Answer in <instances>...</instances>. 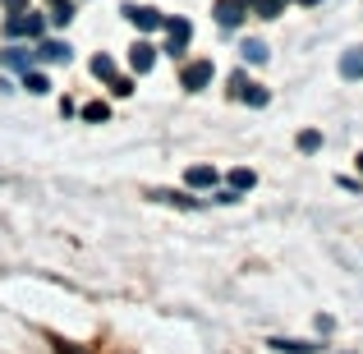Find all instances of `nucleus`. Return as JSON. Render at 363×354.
Masks as SVG:
<instances>
[{
	"label": "nucleus",
	"instance_id": "1",
	"mask_svg": "<svg viewBox=\"0 0 363 354\" xmlns=\"http://www.w3.org/2000/svg\"><path fill=\"white\" fill-rule=\"evenodd\" d=\"M212 74H216V65H212V60H194V65H184L179 83H184L189 92H203L207 83H212Z\"/></svg>",
	"mask_w": 363,
	"mask_h": 354
},
{
	"label": "nucleus",
	"instance_id": "2",
	"mask_svg": "<svg viewBox=\"0 0 363 354\" xmlns=\"http://www.w3.org/2000/svg\"><path fill=\"white\" fill-rule=\"evenodd\" d=\"M124 18H129L133 28H143V33H152V28L166 23V14H161V9H152V5H124Z\"/></svg>",
	"mask_w": 363,
	"mask_h": 354
},
{
	"label": "nucleus",
	"instance_id": "3",
	"mask_svg": "<svg viewBox=\"0 0 363 354\" xmlns=\"http://www.w3.org/2000/svg\"><path fill=\"white\" fill-rule=\"evenodd\" d=\"M161 28H166V51H170V55H179V51L189 46V37H194V28H189V18H166Z\"/></svg>",
	"mask_w": 363,
	"mask_h": 354
},
{
	"label": "nucleus",
	"instance_id": "4",
	"mask_svg": "<svg viewBox=\"0 0 363 354\" xmlns=\"http://www.w3.org/2000/svg\"><path fill=\"white\" fill-rule=\"evenodd\" d=\"M230 92L240 101H248V106H267V88H262V83H248L244 74H235V79H230Z\"/></svg>",
	"mask_w": 363,
	"mask_h": 354
},
{
	"label": "nucleus",
	"instance_id": "5",
	"mask_svg": "<svg viewBox=\"0 0 363 354\" xmlns=\"http://www.w3.org/2000/svg\"><path fill=\"white\" fill-rule=\"evenodd\" d=\"M5 33L9 37H37V33H42V18H37L33 9H18V14L5 23Z\"/></svg>",
	"mask_w": 363,
	"mask_h": 354
},
{
	"label": "nucleus",
	"instance_id": "6",
	"mask_svg": "<svg viewBox=\"0 0 363 354\" xmlns=\"http://www.w3.org/2000/svg\"><path fill=\"white\" fill-rule=\"evenodd\" d=\"M244 9H248V0H221L212 14H216V23H221V28H235L244 18Z\"/></svg>",
	"mask_w": 363,
	"mask_h": 354
},
{
	"label": "nucleus",
	"instance_id": "7",
	"mask_svg": "<svg viewBox=\"0 0 363 354\" xmlns=\"http://www.w3.org/2000/svg\"><path fill=\"white\" fill-rule=\"evenodd\" d=\"M129 65H133V74H147L152 65H157V46H147V42H138L129 51Z\"/></svg>",
	"mask_w": 363,
	"mask_h": 354
},
{
	"label": "nucleus",
	"instance_id": "8",
	"mask_svg": "<svg viewBox=\"0 0 363 354\" xmlns=\"http://www.w3.org/2000/svg\"><path fill=\"white\" fill-rule=\"evenodd\" d=\"M340 74H345V79H363V46L340 55Z\"/></svg>",
	"mask_w": 363,
	"mask_h": 354
},
{
	"label": "nucleus",
	"instance_id": "9",
	"mask_svg": "<svg viewBox=\"0 0 363 354\" xmlns=\"http://www.w3.org/2000/svg\"><path fill=\"white\" fill-rule=\"evenodd\" d=\"M184 179H189L194 189H212V184H216V170H212V166H189Z\"/></svg>",
	"mask_w": 363,
	"mask_h": 354
},
{
	"label": "nucleus",
	"instance_id": "10",
	"mask_svg": "<svg viewBox=\"0 0 363 354\" xmlns=\"http://www.w3.org/2000/svg\"><path fill=\"white\" fill-rule=\"evenodd\" d=\"M37 55L51 60V65H60V60H69V46H65V42H42V46H37Z\"/></svg>",
	"mask_w": 363,
	"mask_h": 354
},
{
	"label": "nucleus",
	"instance_id": "11",
	"mask_svg": "<svg viewBox=\"0 0 363 354\" xmlns=\"http://www.w3.org/2000/svg\"><path fill=\"white\" fill-rule=\"evenodd\" d=\"M253 184H257V175H253V170H248V166L230 170V189H235V194H244V189H253Z\"/></svg>",
	"mask_w": 363,
	"mask_h": 354
},
{
	"label": "nucleus",
	"instance_id": "12",
	"mask_svg": "<svg viewBox=\"0 0 363 354\" xmlns=\"http://www.w3.org/2000/svg\"><path fill=\"white\" fill-rule=\"evenodd\" d=\"M248 5H253L257 18H276V14L285 9V0H248Z\"/></svg>",
	"mask_w": 363,
	"mask_h": 354
},
{
	"label": "nucleus",
	"instance_id": "13",
	"mask_svg": "<svg viewBox=\"0 0 363 354\" xmlns=\"http://www.w3.org/2000/svg\"><path fill=\"white\" fill-rule=\"evenodd\" d=\"M272 350H281V354H313L318 345H308V341H272Z\"/></svg>",
	"mask_w": 363,
	"mask_h": 354
},
{
	"label": "nucleus",
	"instance_id": "14",
	"mask_svg": "<svg viewBox=\"0 0 363 354\" xmlns=\"http://www.w3.org/2000/svg\"><path fill=\"white\" fill-rule=\"evenodd\" d=\"M244 60L262 65V60H267V42H257V37H248V42H244Z\"/></svg>",
	"mask_w": 363,
	"mask_h": 354
},
{
	"label": "nucleus",
	"instance_id": "15",
	"mask_svg": "<svg viewBox=\"0 0 363 354\" xmlns=\"http://www.w3.org/2000/svg\"><path fill=\"white\" fill-rule=\"evenodd\" d=\"M83 120H92V124L111 120V106H106V101H88V106H83Z\"/></svg>",
	"mask_w": 363,
	"mask_h": 354
},
{
	"label": "nucleus",
	"instance_id": "16",
	"mask_svg": "<svg viewBox=\"0 0 363 354\" xmlns=\"http://www.w3.org/2000/svg\"><path fill=\"white\" fill-rule=\"evenodd\" d=\"M92 74L97 79H116V60L111 55H92Z\"/></svg>",
	"mask_w": 363,
	"mask_h": 354
},
{
	"label": "nucleus",
	"instance_id": "17",
	"mask_svg": "<svg viewBox=\"0 0 363 354\" xmlns=\"http://www.w3.org/2000/svg\"><path fill=\"white\" fill-rule=\"evenodd\" d=\"M294 143H299V152H318V148H322V133H318V129H303Z\"/></svg>",
	"mask_w": 363,
	"mask_h": 354
},
{
	"label": "nucleus",
	"instance_id": "18",
	"mask_svg": "<svg viewBox=\"0 0 363 354\" xmlns=\"http://www.w3.org/2000/svg\"><path fill=\"white\" fill-rule=\"evenodd\" d=\"M69 18H74V5H69V0H55V9H51V23H69Z\"/></svg>",
	"mask_w": 363,
	"mask_h": 354
},
{
	"label": "nucleus",
	"instance_id": "19",
	"mask_svg": "<svg viewBox=\"0 0 363 354\" xmlns=\"http://www.w3.org/2000/svg\"><path fill=\"white\" fill-rule=\"evenodd\" d=\"M152 198H161V203H179V207H198L194 198H184V194H166V189H157Z\"/></svg>",
	"mask_w": 363,
	"mask_h": 354
},
{
	"label": "nucleus",
	"instance_id": "20",
	"mask_svg": "<svg viewBox=\"0 0 363 354\" xmlns=\"http://www.w3.org/2000/svg\"><path fill=\"white\" fill-rule=\"evenodd\" d=\"M23 88H28V92H46V88H51V83H46L42 74H23Z\"/></svg>",
	"mask_w": 363,
	"mask_h": 354
},
{
	"label": "nucleus",
	"instance_id": "21",
	"mask_svg": "<svg viewBox=\"0 0 363 354\" xmlns=\"http://www.w3.org/2000/svg\"><path fill=\"white\" fill-rule=\"evenodd\" d=\"M111 88H116V97H129L133 83H129V79H111Z\"/></svg>",
	"mask_w": 363,
	"mask_h": 354
},
{
	"label": "nucleus",
	"instance_id": "22",
	"mask_svg": "<svg viewBox=\"0 0 363 354\" xmlns=\"http://www.w3.org/2000/svg\"><path fill=\"white\" fill-rule=\"evenodd\" d=\"M55 354H79V345H69V341H55Z\"/></svg>",
	"mask_w": 363,
	"mask_h": 354
},
{
	"label": "nucleus",
	"instance_id": "23",
	"mask_svg": "<svg viewBox=\"0 0 363 354\" xmlns=\"http://www.w3.org/2000/svg\"><path fill=\"white\" fill-rule=\"evenodd\" d=\"M299 5H318V0H299Z\"/></svg>",
	"mask_w": 363,
	"mask_h": 354
},
{
	"label": "nucleus",
	"instance_id": "24",
	"mask_svg": "<svg viewBox=\"0 0 363 354\" xmlns=\"http://www.w3.org/2000/svg\"><path fill=\"white\" fill-rule=\"evenodd\" d=\"M359 170H363V152H359Z\"/></svg>",
	"mask_w": 363,
	"mask_h": 354
},
{
	"label": "nucleus",
	"instance_id": "25",
	"mask_svg": "<svg viewBox=\"0 0 363 354\" xmlns=\"http://www.w3.org/2000/svg\"><path fill=\"white\" fill-rule=\"evenodd\" d=\"M51 5H55V0H51Z\"/></svg>",
	"mask_w": 363,
	"mask_h": 354
}]
</instances>
